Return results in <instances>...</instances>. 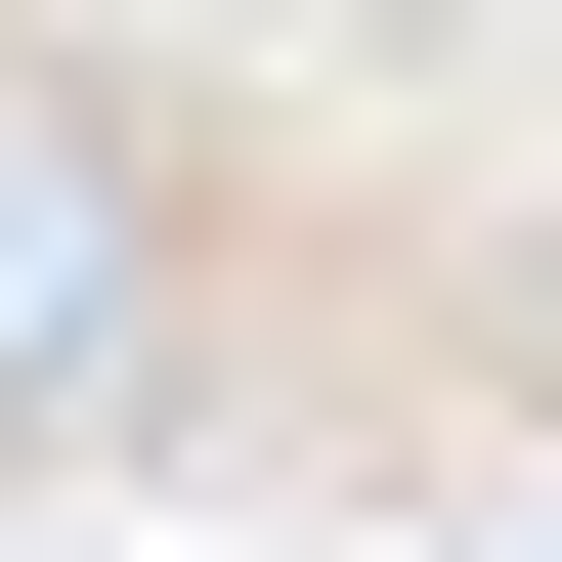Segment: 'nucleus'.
I'll return each instance as SVG.
<instances>
[{
  "instance_id": "1",
  "label": "nucleus",
  "mask_w": 562,
  "mask_h": 562,
  "mask_svg": "<svg viewBox=\"0 0 562 562\" xmlns=\"http://www.w3.org/2000/svg\"><path fill=\"white\" fill-rule=\"evenodd\" d=\"M131 390V131H0V432Z\"/></svg>"
}]
</instances>
